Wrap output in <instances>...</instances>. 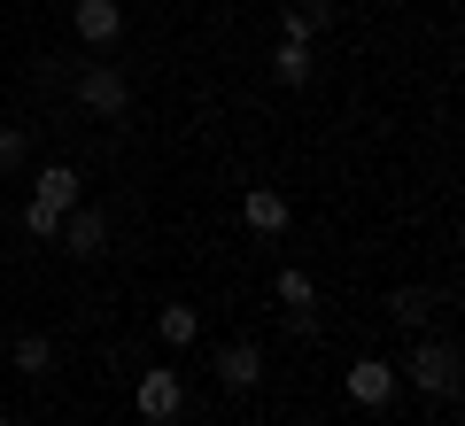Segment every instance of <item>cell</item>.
Listing matches in <instances>:
<instances>
[{
    "label": "cell",
    "mask_w": 465,
    "mask_h": 426,
    "mask_svg": "<svg viewBox=\"0 0 465 426\" xmlns=\"http://www.w3.org/2000/svg\"><path fill=\"white\" fill-rule=\"evenodd\" d=\"M396 380H411V388H427V395H458V349L450 342L411 349V364H396Z\"/></svg>",
    "instance_id": "cell-1"
},
{
    "label": "cell",
    "mask_w": 465,
    "mask_h": 426,
    "mask_svg": "<svg viewBox=\"0 0 465 426\" xmlns=\"http://www.w3.org/2000/svg\"><path fill=\"white\" fill-rule=\"evenodd\" d=\"M133 403H140V419H148V426H171V419L186 411V388H179V372L163 364V372H140Z\"/></svg>",
    "instance_id": "cell-2"
},
{
    "label": "cell",
    "mask_w": 465,
    "mask_h": 426,
    "mask_svg": "<svg viewBox=\"0 0 465 426\" xmlns=\"http://www.w3.org/2000/svg\"><path fill=\"white\" fill-rule=\"evenodd\" d=\"M349 403H365V411H381L388 395H396V364H381V357H365V364H349Z\"/></svg>",
    "instance_id": "cell-3"
},
{
    "label": "cell",
    "mask_w": 465,
    "mask_h": 426,
    "mask_svg": "<svg viewBox=\"0 0 465 426\" xmlns=\"http://www.w3.org/2000/svg\"><path fill=\"white\" fill-rule=\"evenodd\" d=\"M78 101H85V109H94V116H116V109H124V101H133V85H124V78H116V70H78Z\"/></svg>",
    "instance_id": "cell-4"
},
{
    "label": "cell",
    "mask_w": 465,
    "mask_h": 426,
    "mask_svg": "<svg viewBox=\"0 0 465 426\" xmlns=\"http://www.w3.org/2000/svg\"><path fill=\"white\" fill-rule=\"evenodd\" d=\"M217 380H225V388H256V380H264V349L256 342H225L217 349Z\"/></svg>",
    "instance_id": "cell-5"
},
{
    "label": "cell",
    "mask_w": 465,
    "mask_h": 426,
    "mask_svg": "<svg viewBox=\"0 0 465 426\" xmlns=\"http://www.w3.org/2000/svg\"><path fill=\"white\" fill-rule=\"evenodd\" d=\"M54 241H63L70 256H101L109 225H101V210H63V233H54Z\"/></svg>",
    "instance_id": "cell-6"
},
{
    "label": "cell",
    "mask_w": 465,
    "mask_h": 426,
    "mask_svg": "<svg viewBox=\"0 0 465 426\" xmlns=\"http://www.w3.org/2000/svg\"><path fill=\"white\" fill-rule=\"evenodd\" d=\"M116 32H124V8L116 0H78V39L85 47H109Z\"/></svg>",
    "instance_id": "cell-7"
},
{
    "label": "cell",
    "mask_w": 465,
    "mask_h": 426,
    "mask_svg": "<svg viewBox=\"0 0 465 426\" xmlns=\"http://www.w3.org/2000/svg\"><path fill=\"white\" fill-rule=\"evenodd\" d=\"M241 217H249L256 233H280V225H287V194H272V186H249V202H241Z\"/></svg>",
    "instance_id": "cell-8"
},
{
    "label": "cell",
    "mask_w": 465,
    "mask_h": 426,
    "mask_svg": "<svg viewBox=\"0 0 465 426\" xmlns=\"http://www.w3.org/2000/svg\"><path fill=\"white\" fill-rule=\"evenodd\" d=\"M272 78H280V85H302V78H311V39H280V54H272Z\"/></svg>",
    "instance_id": "cell-9"
},
{
    "label": "cell",
    "mask_w": 465,
    "mask_h": 426,
    "mask_svg": "<svg viewBox=\"0 0 465 426\" xmlns=\"http://www.w3.org/2000/svg\"><path fill=\"white\" fill-rule=\"evenodd\" d=\"M39 202H47V210H78V171H70V163H47V179H39Z\"/></svg>",
    "instance_id": "cell-10"
},
{
    "label": "cell",
    "mask_w": 465,
    "mask_h": 426,
    "mask_svg": "<svg viewBox=\"0 0 465 426\" xmlns=\"http://www.w3.org/2000/svg\"><path fill=\"white\" fill-rule=\"evenodd\" d=\"M16 372L24 380H47L54 372V342H47V333H24V342H16Z\"/></svg>",
    "instance_id": "cell-11"
},
{
    "label": "cell",
    "mask_w": 465,
    "mask_h": 426,
    "mask_svg": "<svg viewBox=\"0 0 465 426\" xmlns=\"http://www.w3.org/2000/svg\"><path fill=\"white\" fill-rule=\"evenodd\" d=\"M155 333H163V342H171V349H194V333H202V318H194V311H186V302H171V311H163V318H155Z\"/></svg>",
    "instance_id": "cell-12"
},
{
    "label": "cell",
    "mask_w": 465,
    "mask_h": 426,
    "mask_svg": "<svg viewBox=\"0 0 465 426\" xmlns=\"http://www.w3.org/2000/svg\"><path fill=\"white\" fill-rule=\"evenodd\" d=\"M326 16H333V0H295V8H287V39L326 32Z\"/></svg>",
    "instance_id": "cell-13"
},
{
    "label": "cell",
    "mask_w": 465,
    "mask_h": 426,
    "mask_svg": "<svg viewBox=\"0 0 465 426\" xmlns=\"http://www.w3.org/2000/svg\"><path fill=\"white\" fill-rule=\"evenodd\" d=\"M280 302H287V318H295V311H311V302H318L311 272H295V263H287V272H280Z\"/></svg>",
    "instance_id": "cell-14"
},
{
    "label": "cell",
    "mask_w": 465,
    "mask_h": 426,
    "mask_svg": "<svg viewBox=\"0 0 465 426\" xmlns=\"http://www.w3.org/2000/svg\"><path fill=\"white\" fill-rule=\"evenodd\" d=\"M24 225H32L39 241H54V233H63V210H47V202L32 194V202H24Z\"/></svg>",
    "instance_id": "cell-15"
},
{
    "label": "cell",
    "mask_w": 465,
    "mask_h": 426,
    "mask_svg": "<svg viewBox=\"0 0 465 426\" xmlns=\"http://www.w3.org/2000/svg\"><path fill=\"white\" fill-rule=\"evenodd\" d=\"M388 318H396V326H411V333H419V318H427V295H411V287H403V295L388 302Z\"/></svg>",
    "instance_id": "cell-16"
},
{
    "label": "cell",
    "mask_w": 465,
    "mask_h": 426,
    "mask_svg": "<svg viewBox=\"0 0 465 426\" xmlns=\"http://www.w3.org/2000/svg\"><path fill=\"white\" fill-rule=\"evenodd\" d=\"M16 163H24V132L0 124V171H16Z\"/></svg>",
    "instance_id": "cell-17"
},
{
    "label": "cell",
    "mask_w": 465,
    "mask_h": 426,
    "mask_svg": "<svg viewBox=\"0 0 465 426\" xmlns=\"http://www.w3.org/2000/svg\"><path fill=\"white\" fill-rule=\"evenodd\" d=\"M0 426H8V419H0Z\"/></svg>",
    "instance_id": "cell-18"
}]
</instances>
